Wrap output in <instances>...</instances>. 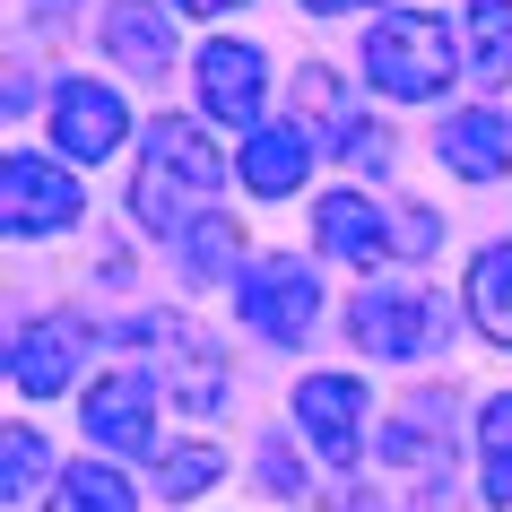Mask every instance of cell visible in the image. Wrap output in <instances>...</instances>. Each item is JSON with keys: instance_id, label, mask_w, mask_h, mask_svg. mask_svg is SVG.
I'll use <instances>...</instances> for the list:
<instances>
[{"instance_id": "20", "label": "cell", "mask_w": 512, "mask_h": 512, "mask_svg": "<svg viewBox=\"0 0 512 512\" xmlns=\"http://www.w3.org/2000/svg\"><path fill=\"white\" fill-rule=\"evenodd\" d=\"M478 460H486V504H512V391L478 408Z\"/></svg>"}, {"instance_id": "21", "label": "cell", "mask_w": 512, "mask_h": 512, "mask_svg": "<svg viewBox=\"0 0 512 512\" xmlns=\"http://www.w3.org/2000/svg\"><path fill=\"white\" fill-rule=\"evenodd\" d=\"M235 252H243V226H235V217H200V226L183 235V270L191 278H217Z\"/></svg>"}, {"instance_id": "2", "label": "cell", "mask_w": 512, "mask_h": 512, "mask_svg": "<svg viewBox=\"0 0 512 512\" xmlns=\"http://www.w3.org/2000/svg\"><path fill=\"white\" fill-rule=\"evenodd\" d=\"M452 70H460L452 27L426 18V9H391V18L365 35V79H374L382 96H400V105H408V96H443Z\"/></svg>"}, {"instance_id": "4", "label": "cell", "mask_w": 512, "mask_h": 512, "mask_svg": "<svg viewBox=\"0 0 512 512\" xmlns=\"http://www.w3.org/2000/svg\"><path fill=\"white\" fill-rule=\"evenodd\" d=\"M243 322L252 339H270V348H296L304 330L322 322V278L304 270V261H261V270L243 278Z\"/></svg>"}, {"instance_id": "28", "label": "cell", "mask_w": 512, "mask_h": 512, "mask_svg": "<svg viewBox=\"0 0 512 512\" xmlns=\"http://www.w3.org/2000/svg\"><path fill=\"white\" fill-rule=\"evenodd\" d=\"M304 9H356V0H304Z\"/></svg>"}, {"instance_id": "19", "label": "cell", "mask_w": 512, "mask_h": 512, "mask_svg": "<svg viewBox=\"0 0 512 512\" xmlns=\"http://www.w3.org/2000/svg\"><path fill=\"white\" fill-rule=\"evenodd\" d=\"M44 512H139V495L122 486V469H105V460H79V469L53 486V504H44Z\"/></svg>"}, {"instance_id": "10", "label": "cell", "mask_w": 512, "mask_h": 512, "mask_svg": "<svg viewBox=\"0 0 512 512\" xmlns=\"http://www.w3.org/2000/svg\"><path fill=\"white\" fill-rule=\"evenodd\" d=\"M356 417H365V391H356L348 374H313V382H296V426L322 443L330 469H348V460H356Z\"/></svg>"}, {"instance_id": "12", "label": "cell", "mask_w": 512, "mask_h": 512, "mask_svg": "<svg viewBox=\"0 0 512 512\" xmlns=\"http://www.w3.org/2000/svg\"><path fill=\"white\" fill-rule=\"evenodd\" d=\"M131 339H157L165 348V391L183 408H217V391H226V365H217V348L200 339V330H174V322H139Z\"/></svg>"}, {"instance_id": "22", "label": "cell", "mask_w": 512, "mask_h": 512, "mask_svg": "<svg viewBox=\"0 0 512 512\" xmlns=\"http://www.w3.org/2000/svg\"><path fill=\"white\" fill-rule=\"evenodd\" d=\"M217 469H226V460H217L209 443H191V452H165V460H157V495H165V504H183V495H209Z\"/></svg>"}, {"instance_id": "7", "label": "cell", "mask_w": 512, "mask_h": 512, "mask_svg": "<svg viewBox=\"0 0 512 512\" xmlns=\"http://www.w3.org/2000/svg\"><path fill=\"white\" fill-rule=\"evenodd\" d=\"M79 348H87V330L70 322V313H44V322H18V339H9V382H18L27 400H53L61 382L79 374Z\"/></svg>"}, {"instance_id": "8", "label": "cell", "mask_w": 512, "mask_h": 512, "mask_svg": "<svg viewBox=\"0 0 512 512\" xmlns=\"http://www.w3.org/2000/svg\"><path fill=\"white\" fill-rule=\"evenodd\" d=\"M87 443H96V452H148V426H157V417H148V374H131V365H122V374H105V382H87Z\"/></svg>"}, {"instance_id": "6", "label": "cell", "mask_w": 512, "mask_h": 512, "mask_svg": "<svg viewBox=\"0 0 512 512\" xmlns=\"http://www.w3.org/2000/svg\"><path fill=\"white\" fill-rule=\"evenodd\" d=\"M0 191H9V235H70V226H79V183H70L61 165L27 157V148L9 157Z\"/></svg>"}, {"instance_id": "9", "label": "cell", "mask_w": 512, "mask_h": 512, "mask_svg": "<svg viewBox=\"0 0 512 512\" xmlns=\"http://www.w3.org/2000/svg\"><path fill=\"white\" fill-rule=\"evenodd\" d=\"M261 96H270V70H261L252 44H209V53H200V105H209L217 122L252 131V122H261Z\"/></svg>"}, {"instance_id": "27", "label": "cell", "mask_w": 512, "mask_h": 512, "mask_svg": "<svg viewBox=\"0 0 512 512\" xmlns=\"http://www.w3.org/2000/svg\"><path fill=\"white\" fill-rule=\"evenodd\" d=\"M165 9H183V18H217V9H243V0H165Z\"/></svg>"}, {"instance_id": "24", "label": "cell", "mask_w": 512, "mask_h": 512, "mask_svg": "<svg viewBox=\"0 0 512 512\" xmlns=\"http://www.w3.org/2000/svg\"><path fill=\"white\" fill-rule=\"evenodd\" d=\"M339 157H348V165H374V174H382V165H391V139H382L365 113H348V122H339Z\"/></svg>"}, {"instance_id": "14", "label": "cell", "mask_w": 512, "mask_h": 512, "mask_svg": "<svg viewBox=\"0 0 512 512\" xmlns=\"http://www.w3.org/2000/svg\"><path fill=\"white\" fill-rule=\"evenodd\" d=\"M105 53L131 61L139 79H157L165 61H174V27H165V9H148V0H113V9H105Z\"/></svg>"}, {"instance_id": "26", "label": "cell", "mask_w": 512, "mask_h": 512, "mask_svg": "<svg viewBox=\"0 0 512 512\" xmlns=\"http://www.w3.org/2000/svg\"><path fill=\"white\" fill-rule=\"evenodd\" d=\"M434 235H443L434 209H408V217H400V243H408V252H434Z\"/></svg>"}, {"instance_id": "25", "label": "cell", "mask_w": 512, "mask_h": 512, "mask_svg": "<svg viewBox=\"0 0 512 512\" xmlns=\"http://www.w3.org/2000/svg\"><path fill=\"white\" fill-rule=\"evenodd\" d=\"M261 478H270V495H304V469H296V452H287V443H261Z\"/></svg>"}, {"instance_id": "23", "label": "cell", "mask_w": 512, "mask_h": 512, "mask_svg": "<svg viewBox=\"0 0 512 512\" xmlns=\"http://www.w3.org/2000/svg\"><path fill=\"white\" fill-rule=\"evenodd\" d=\"M44 469H53V452H44V434L35 426H9V504H18V495H35V478H44Z\"/></svg>"}, {"instance_id": "3", "label": "cell", "mask_w": 512, "mask_h": 512, "mask_svg": "<svg viewBox=\"0 0 512 512\" xmlns=\"http://www.w3.org/2000/svg\"><path fill=\"white\" fill-rule=\"evenodd\" d=\"M348 322H356V348H365V356H426L452 313H443L426 287H408V278H400V287H365Z\"/></svg>"}, {"instance_id": "5", "label": "cell", "mask_w": 512, "mask_h": 512, "mask_svg": "<svg viewBox=\"0 0 512 512\" xmlns=\"http://www.w3.org/2000/svg\"><path fill=\"white\" fill-rule=\"evenodd\" d=\"M53 139H61V157H113L122 139H131V105L113 96L105 79H61L53 96Z\"/></svg>"}, {"instance_id": "18", "label": "cell", "mask_w": 512, "mask_h": 512, "mask_svg": "<svg viewBox=\"0 0 512 512\" xmlns=\"http://www.w3.org/2000/svg\"><path fill=\"white\" fill-rule=\"evenodd\" d=\"M469 70L486 87L512 79V0H469Z\"/></svg>"}, {"instance_id": "15", "label": "cell", "mask_w": 512, "mask_h": 512, "mask_svg": "<svg viewBox=\"0 0 512 512\" xmlns=\"http://www.w3.org/2000/svg\"><path fill=\"white\" fill-rule=\"evenodd\" d=\"M443 165H452L460 183H495L512 165V131L495 113H452V122H443Z\"/></svg>"}, {"instance_id": "13", "label": "cell", "mask_w": 512, "mask_h": 512, "mask_svg": "<svg viewBox=\"0 0 512 512\" xmlns=\"http://www.w3.org/2000/svg\"><path fill=\"white\" fill-rule=\"evenodd\" d=\"M313 235H322L330 261H348V270H374L382 252H391V226H382L374 200H356V191H330L322 209H313Z\"/></svg>"}, {"instance_id": "29", "label": "cell", "mask_w": 512, "mask_h": 512, "mask_svg": "<svg viewBox=\"0 0 512 512\" xmlns=\"http://www.w3.org/2000/svg\"><path fill=\"white\" fill-rule=\"evenodd\" d=\"M35 9H53V18H61V9H70V0H35Z\"/></svg>"}, {"instance_id": "1", "label": "cell", "mask_w": 512, "mask_h": 512, "mask_svg": "<svg viewBox=\"0 0 512 512\" xmlns=\"http://www.w3.org/2000/svg\"><path fill=\"white\" fill-rule=\"evenodd\" d=\"M209 200H217V148L191 131L183 113L148 122V139H139V174H131V217L148 226V235L183 243L191 226L209 217Z\"/></svg>"}, {"instance_id": "16", "label": "cell", "mask_w": 512, "mask_h": 512, "mask_svg": "<svg viewBox=\"0 0 512 512\" xmlns=\"http://www.w3.org/2000/svg\"><path fill=\"white\" fill-rule=\"evenodd\" d=\"M443 426H452V400H443V391H417V400L391 417V434H382V460H391V469H426L434 443H443Z\"/></svg>"}, {"instance_id": "17", "label": "cell", "mask_w": 512, "mask_h": 512, "mask_svg": "<svg viewBox=\"0 0 512 512\" xmlns=\"http://www.w3.org/2000/svg\"><path fill=\"white\" fill-rule=\"evenodd\" d=\"M469 322L495 348H512V243H486L478 252V270H469Z\"/></svg>"}, {"instance_id": "11", "label": "cell", "mask_w": 512, "mask_h": 512, "mask_svg": "<svg viewBox=\"0 0 512 512\" xmlns=\"http://www.w3.org/2000/svg\"><path fill=\"white\" fill-rule=\"evenodd\" d=\"M304 174H313V131L304 122H261V131L243 139V183H252V200H287Z\"/></svg>"}]
</instances>
